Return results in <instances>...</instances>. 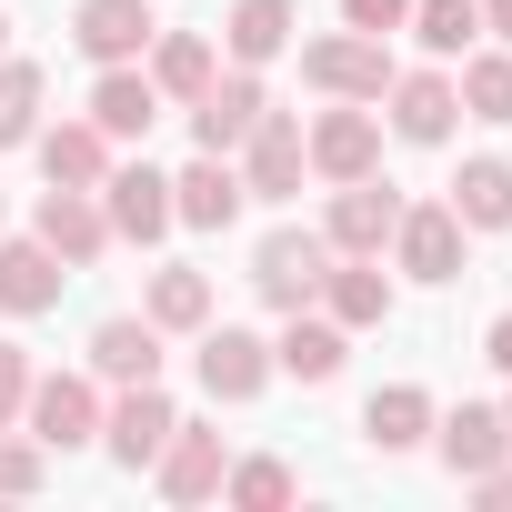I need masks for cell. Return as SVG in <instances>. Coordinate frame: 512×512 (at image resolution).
<instances>
[{
    "mask_svg": "<svg viewBox=\"0 0 512 512\" xmlns=\"http://www.w3.org/2000/svg\"><path fill=\"white\" fill-rule=\"evenodd\" d=\"M21 432H31L41 452H81V442H101V392H91V372H31Z\"/></svg>",
    "mask_w": 512,
    "mask_h": 512,
    "instance_id": "obj_1",
    "label": "cell"
},
{
    "mask_svg": "<svg viewBox=\"0 0 512 512\" xmlns=\"http://www.w3.org/2000/svg\"><path fill=\"white\" fill-rule=\"evenodd\" d=\"M322 272H332V241L322 231H272L262 251H251V292H262L272 312H312L322 302Z\"/></svg>",
    "mask_w": 512,
    "mask_h": 512,
    "instance_id": "obj_2",
    "label": "cell"
},
{
    "mask_svg": "<svg viewBox=\"0 0 512 512\" xmlns=\"http://www.w3.org/2000/svg\"><path fill=\"white\" fill-rule=\"evenodd\" d=\"M302 81H312L322 101H382V91H392V51H382L372 31H332V41L302 51Z\"/></svg>",
    "mask_w": 512,
    "mask_h": 512,
    "instance_id": "obj_3",
    "label": "cell"
},
{
    "mask_svg": "<svg viewBox=\"0 0 512 512\" xmlns=\"http://www.w3.org/2000/svg\"><path fill=\"white\" fill-rule=\"evenodd\" d=\"M392 262H402L412 282H462V211H452V201H402Z\"/></svg>",
    "mask_w": 512,
    "mask_h": 512,
    "instance_id": "obj_4",
    "label": "cell"
},
{
    "mask_svg": "<svg viewBox=\"0 0 512 512\" xmlns=\"http://www.w3.org/2000/svg\"><path fill=\"white\" fill-rule=\"evenodd\" d=\"M392 221H402V191H392L382 171H362V181H332V221H322V241H332V251H362V262H382Z\"/></svg>",
    "mask_w": 512,
    "mask_h": 512,
    "instance_id": "obj_5",
    "label": "cell"
},
{
    "mask_svg": "<svg viewBox=\"0 0 512 512\" xmlns=\"http://www.w3.org/2000/svg\"><path fill=\"white\" fill-rule=\"evenodd\" d=\"M302 161H312L322 181H362V171H382V121H372L362 101H332V111L302 131Z\"/></svg>",
    "mask_w": 512,
    "mask_h": 512,
    "instance_id": "obj_6",
    "label": "cell"
},
{
    "mask_svg": "<svg viewBox=\"0 0 512 512\" xmlns=\"http://www.w3.org/2000/svg\"><path fill=\"white\" fill-rule=\"evenodd\" d=\"M302 121L292 111H262V121H251V141H241V191L251 201H292L302 191Z\"/></svg>",
    "mask_w": 512,
    "mask_h": 512,
    "instance_id": "obj_7",
    "label": "cell"
},
{
    "mask_svg": "<svg viewBox=\"0 0 512 512\" xmlns=\"http://www.w3.org/2000/svg\"><path fill=\"white\" fill-rule=\"evenodd\" d=\"M272 382V342L241 332V322H201V392L211 402H251Z\"/></svg>",
    "mask_w": 512,
    "mask_h": 512,
    "instance_id": "obj_8",
    "label": "cell"
},
{
    "mask_svg": "<svg viewBox=\"0 0 512 512\" xmlns=\"http://www.w3.org/2000/svg\"><path fill=\"white\" fill-rule=\"evenodd\" d=\"M61 282H71V262H61L41 231H31V241L0 231V312H11V322H41V312L61 302Z\"/></svg>",
    "mask_w": 512,
    "mask_h": 512,
    "instance_id": "obj_9",
    "label": "cell"
},
{
    "mask_svg": "<svg viewBox=\"0 0 512 512\" xmlns=\"http://www.w3.org/2000/svg\"><path fill=\"white\" fill-rule=\"evenodd\" d=\"M241 201H251V191H241L231 151H201L191 171H171V221H181V231H231Z\"/></svg>",
    "mask_w": 512,
    "mask_h": 512,
    "instance_id": "obj_10",
    "label": "cell"
},
{
    "mask_svg": "<svg viewBox=\"0 0 512 512\" xmlns=\"http://www.w3.org/2000/svg\"><path fill=\"white\" fill-rule=\"evenodd\" d=\"M221 472H231V452H221V432H201V422H171V442L151 452L161 502H211V492H221Z\"/></svg>",
    "mask_w": 512,
    "mask_h": 512,
    "instance_id": "obj_11",
    "label": "cell"
},
{
    "mask_svg": "<svg viewBox=\"0 0 512 512\" xmlns=\"http://www.w3.org/2000/svg\"><path fill=\"white\" fill-rule=\"evenodd\" d=\"M31 231H41V241L61 251L71 272H91L101 251H111V211H101V191H61V181H51V191H41V221H31Z\"/></svg>",
    "mask_w": 512,
    "mask_h": 512,
    "instance_id": "obj_12",
    "label": "cell"
},
{
    "mask_svg": "<svg viewBox=\"0 0 512 512\" xmlns=\"http://www.w3.org/2000/svg\"><path fill=\"white\" fill-rule=\"evenodd\" d=\"M432 442H442V462H452L462 482H482L492 462H512V422H502V402H462V412H432Z\"/></svg>",
    "mask_w": 512,
    "mask_h": 512,
    "instance_id": "obj_13",
    "label": "cell"
},
{
    "mask_svg": "<svg viewBox=\"0 0 512 512\" xmlns=\"http://www.w3.org/2000/svg\"><path fill=\"white\" fill-rule=\"evenodd\" d=\"M262 111H272V101H262V81H251V71L231 61V71H221V81L191 101V141H201V151H241Z\"/></svg>",
    "mask_w": 512,
    "mask_h": 512,
    "instance_id": "obj_14",
    "label": "cell"
},
{
    "mask_svg": "<svg viewBox=\"0 0 512 512\" xmlns=\"http://www.w3.org/2000/svg\"><path fill=\"white\" fill-rule=\"evenodd\" d=\"M382 101H392V131H402V141H422V151H432V141H452V121H462L452 71H392V91H382Z\"/></svg>",
    "mask_w": 512,
    "mask_h": 512,
    "instance_id": "obj_15",
    "label": "cell"
},
{
    "mask_svg": "<svg viewBox=\"0 0 512 512\" xmlns=\"http://www.w3.org/2000/svg\"><path fill=\"white\" fill-rule=\"evenodd\" d=\"M101 211H111V241H161V231H171V181H161L151 161L101 171Z\"/></svg>",
    "mask_w": 512,
    "mask_h": 512,
    "instance_id": "obj_16",
    "label": "cell"
},
{
    "mask_svg": "<svg viewBox=\"0 0 512 512\" xmlns=\"http://www.w3.org/2000/svg\"><path fill=\"white\" fill-rule=\"evenodd\" d=\"M171 422H181V412L161 402V382H121V402L101 412V442H111V462H131V472H141V462L171 442Z\"/></svg>",
    "mask_w": 512,
    "mask_h": 512,
    "instance_id": "obj_17",
    "label": "cell"
},
{
    "mask_svg": "<svg viewBox=\"0 0 512 512\" xmlns=\"http://www.w3.org/2000/svg\"><path fill=\"white\" fill-rule=\"evenodd\" d=\"M151 31H161V21H151V0H81V11H71V41H81L101 71H111V61H141Z\"/></svg>",
    "mask_w": 512,
    "mask_h": 512,
    "instance_id": "obj_18",
    "label": "cell"
},
{
    "mask_svg": "<svg viewBox=\"0 0 512 512\" xmlns=\"http://www.w3.org/2000/svg\"><path fill=\"white\" fill-rule=\"evenodd\" d=\"M322 312H332L342 332L392 322V282H382V262H362V251H332V272H322Z\"/></svg>",
    "mask_w": 512,
    "mask_h": 512,
    "instance_id": "obj_19",
    "label": "cell"
},
{
    "mask_svg": "<svg viewBox=\"0 0 512 512\" xmlns=\"http://www.w3.org/2000/svg\"><path fill=\"white\" fill-rule=\"evenodd\" d=\"M221 81V41L211 31H151V91L161 101H201Z\"/></svg>",
    "mask_w": 512,
    "mask_h": 512,
    "instance_id": "obj_20",
    "label": "cell"
},
{
    "mask_svg": "<svg viewBox=\"0 0 512 512\" xmlns=\"http://www.w3.org/2000/svg\"><path fill=\"white\" fill-rule=\"evenodd\" d=\"M91 121H101L111 141H151V121H161V91H151V71H141V61H111V71L91 81Z\"/></svg>",
    "mask_w": 512,
    "mask_h": 512,
    "instance_id": "obj_21",
    "label": "cell"
},
{
    "mask_svg": "<svg viewBox=\"0 0 512 512\" xmlns=\"http://www.w3.org/2000/svg\"><path fill=\"white\" fill-rule=\"evenodd\" d=\"M91 372L101 382H161V322L151 312H121L91 332Z\"/></svg>",
    "mask_w": 512,
    "mask_h": 512,
    "instance_id": "obj_22",
    "label": "cell"
},
{
    "mask_svg": "<svg viewBox=\"0 0 512 512\" xmlns=\"http://www.w3.org/2000/svg\"><path fill=\"white\" fill-rule=\"evenodd\" d=\"M362 442H372V452H422V442H432V392H422V382H382V392L362 402Z\"/></svg>",
    "mask_w": 512,
    "mask_h": 512,
    "instance_id": "obj_23",
    "label": "cell"
},
{
    "mask_svg": "<svg viewBox=\"0 0 512 512\" xmlns=\"http://www.w3.org/2000/svg\"><path fill=\"white\" fill-rule=\"evenodd\" d=\"M31 141H41V171L61 191H101V171H111V131L101 121H61V131H31Z\"/></svg>",
    "mask_w": 512,
    "mask_h": 512,
    "instance_id": "obj_24",
    "label": "cell"
},
{
    "mask_svg": "<svg viewBox=\"0 0 512 512\" xmlns=\"http://www.w3.org/2000/svg\"><path fill=\"white\" fill-rule=\"evenodd\" d=\"M342 352H352V332H342L332 312H322V322H312V312H292V322H282V342H272V372H292V382H332V372H342Z\"/></svg>",
    "mask_w": 512,
    "mask_h": 512,
    "instance_id": "obj_25",
    "label": "cell"
},
{
    "mask_svg": "<svg viewBox=\"0 0 512 512\" xmlns=\"http://www.w3.org/2000/svg\"><path fill=\"white\" fill-rule=\"evenodd\" d=\"M292 21H302L292 0H241V11L221 21V51H231L241 71H262V61H282V51H292Z\"/></svg>",
    "mask_w": 512,
    "mask_h": 512,
    "instance_id": "obj_26",
    "label": "cell"
},
{
    "mask_svg": "<svg viewBox=\"0 0 512 512\" xmlns=\"http://www.w3.org/2000/svg\"><path fill=\"white\" fill-rule=\"evenodd\" d=\"M452 211H462V231H502L512 221V161H462L452 171Z\"/></svg>",
    "mask_w": 512,
    "mask_h": 512,
    "instance_id": "obj_27",
    "label": "cell"
},
{
    "mask_svg": "<svg viewBox=\"0 0 512 512\" xmlns=\"http://www.w3.org/2000/svg\"><path fill=\"white\" fill-rule=\"evenodd\" d=\"M432 61H462L472 41H482V0H412V21H402Z\"/></svg>",
    "mask_w": 512,
    "mask_h": 512,
    "instance_id": "obj_28",
    "label": "cell"
},
{
    "mask_svg": "<svg viewBox=\"0 0 512 512\" xmlns=\"http://www.w3.org/2000/svg\"><path fill=\"white\" fill-rule=\"evenodd\" d=\"M141 312H151L161 332H201V322H211V282H201L191 262H161V272H151V302H141Z\"/></svg>",
    "mask_w": 512,
    "mask_h": 512,
    "instance_id": "obj_29",
    "label": "cell"
},
{
    "mask_svg": "<svg viewBox=\"0 0 512 512\" xmlns=\"http://www.w3.org/2000/svg\"><path fill=\"white\" fill-rule=\"evenodd\" d=\"M462 111L472 121H512V51H462Z\"/></svg>",
    "mask_w": 512,
    "mask_h": 512,
    "instance_id": "obj_30",
    "label": "cell"
},
{
    "mask_svg": "<svg viewBox=\"0 0 512 512\" xmlns=\"http://www.w3.org/2000/svg\"><path fill=\"white\" fill-rule=\"evenodd\" d=\"M41 61H11V51H0V151H11V141H31L41 131Z\"/></svg>",
    "mask_w": 512,
    "mask_h": 512,
    "instance_id": "obj_31",
    "label": "cell"
},
{
    "mask_svg": "<svg viewBox=\"0 0 512 512\" xmlns=\"http://www.w3.org/2000/svg\"><path fill=\"white\" fill-rule=\"evenodd\" d=\"M302 482H292V462H272V452H251V462H231L221 472V502H241V512H282Z\"/></svg>",
    "mask_w": 512,
    "mask_h": 512,
    "instance_id": "obj_32",
    "label": "cell"
},
{
    "mask_svg": "<svg viewBox=\"0 0 512 512\" xmlns=\"http://www.w3.org/2000/svg\"><path fill=\"white\" fill-rule=\"evenodd\" d=\"M41 472H51V452H41L31 432H11V422H0V492L21 502V492H41Z\"/></svg>",
    "mask_w": 512,
    "mask_h": 512,
    "instance_id": "obj_33",
    "label": "cell"
},
{
    "mask_svg": "<svg viewBox=\"0 0 512 512\" xmlns=\"http://www.w3.org/2000/svg\"><path fill=\"white\" fill-rule=\"evenodd\" d=\"M412 21V0H342V31H372V41H392Z\"/></svg>",
    "mask_w": 512,
    "mask_h": 512,
    "instance_id": "obj_34",
    "label": "cell"
},
{
    "mask_svg": "<svg viewBox=\"0 0 512 512\" xmlns=\"http://www.w3.org/2000/svg\"><path fill=\"white\" fill-rule=\"evenodd\" d=\"M21 402H31V352L0 342V422H21Z\"/></svg>",
    "mask_w": 512,
    "mask_h": 512,
    "instance_id": "obj_35",
    "label": "cell"
},
{
    "mask_svg": "<svg viewBox=\"0 0 512 512\" xmlns=\"http://www.w3.org/2000/svg\"><path fill=\"white\" fill-rule=\"evenodd\" d=\"M472 492H482V502H492V512H512V462H492V472H482V482H472Z\"/></svg>",
    "mask_w": 512,
    "mask_h": 512,
    "instance_id": "obj_36",
    "label": "cell"
},
{
    "mask_svg": "<svg viewBox=\"0 0 512 512\" xmlns=\"http://www.w3.org/2000/svg\"><path fill=\"white\" fill-rule=\"evenodd\" d=\"M482 362H492V372H512V312H502V322L482 332Z\"/></svg>",
    "mask_w": 512,
    "mask_h": 512,
    "instance_id": "obj_37",
    "label": "cell"
},
{
    "mask_svg": "<svg viewBox=\"0 0 512 512\" xmlns=\"http://www.w3.org/2000/svg\"><path fill=\"white\" fill-rule=\"evenodd\" d=\"M482 31H502V41H512V0H482Z\"/></svg>",
    "mask_w": 512,
    "mask_h": 512,
    "instance_id": "obj_38",
    "label": "cell"
},
{
    "mask_svg": "<svg viewBox=\"0 0 512 512\" xmlns=\"http://www.w3.org/2000/svg\"><path fill=\"white\" fill-rule=\"evenodd\" d=\"M0 51H11V11H0Z\"/></svg>",
    "mask_w": 512,
    "mask_h": 512,
    "instance_id": "obj_39",
    "label": "cell"
},
{
    "mask_svg": "<svg viewBox=\"0 0 512 512\" xmlns=\"http://www.w3.org/2000/svg\"><path fill=\"white\" fill-rule=\"evenodd\" d=\"M502 422H512V402H502Z\"/></svg>",
    "mask_w": 512,
    "mask_h": 512,
    "instance_id": "obj_40",
    "label": "cell"
}]
</instances>
